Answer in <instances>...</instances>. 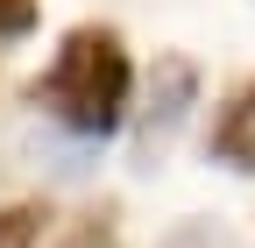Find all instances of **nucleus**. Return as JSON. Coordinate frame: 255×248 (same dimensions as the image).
<instances>
[{"label": "nucleus", "mask_w": 255, "mask_h": 248, "mask_svg": "<svg viewBox=\"0 0 255 248\" xmlns=\"http://www.w3.org/2000/svg\"><path fill=\"white\" fill-rule=\"evenodd\" d=\"M213 156L227 170H255V78L227 100V114L213 121Z\"/></svg>", "instance_id": "7ed1b4c3"}, {"label": "nucleus", "mask_w": 255, "mask_h": 248, "mask_svg": "<svg viewBox=\"0 0 255 248\" xmlns=\"http://www.w3.org/2000/svg\"><path fill=\"white\" fill-rule=\"evenodd\" d=\"M199 107V64L191 57H156L149 71V107H142V135H135V170H156V156L170 149V135Z\"/></svg>", "instance_id": "f03ea898"}, {"label": "nucleus", "mask_w": 255, "mask_h": 248, "mask_svg": "<svg viewBox=\"0 0 255 248\" xmlns=\"http://www.w3.org/2000/svg\"><path fill=\"white\" fill-rule=\"evenodd\" d=\"M43 206H0V248H36L43 241Z\"/></svg>", "instance_id": "20e7f679"}, {"label": "nucleus", "mask_w": 255, "mask_h": 248, "mask_svg": "<svg viewBox=\"0 0 255 248\" xmlns=\"http://www.w3.org/2000/svg\"><path fill=\"white\" fill-rule=\"evenodd\" d=\"M36 21H43V7H36V0H0V43L36 36Z\"/></svg>", "instance_id": "39448f33"}, {"label": "nucleus", "mask_w": 255, "mask_h": 248, "mask_svg": "<svg viewBox=\"0 0 255 248\" xmlns=\"http://www.w3.org/2000/svg\"><path fill=\"white\" fill-rule=\"evenodd\" d=\"M128 92H135V64H128V50L114 28H71L57 50V64L36 78V100L64 135H78V142H100L121 128V114H128Z\"/></svg>", "instance_id": "f257e3e1"}, {"label": "nucleus", "mask_w": 255, "mask_h": 248, "mask_svg": "<svg viewBox=\"0 0 255 248\" xmlns=\"http://www.w3.org/2000/svg\"><path fill=\"white\" fill-rule=\"evenodd\" d=\"M71 248H114V213H85L71 227Z\"/></svg>", "instance_id": "0eeeda50"}, {"label": "nucleus", "mask_w": 255, "mask_h": 248, "mask_svg": "<svg viewBox=\"0 0 255 248\" xmlns=\"http://www.w3.org/2000/svg\"><path fill=\"white\" fill-rule=\"evenodd\" d=\"M163 248H234V241H227V227H213V220H191V227H177Z\"/></svg>", "instance_id": "423d86ee"}]
</instances>
